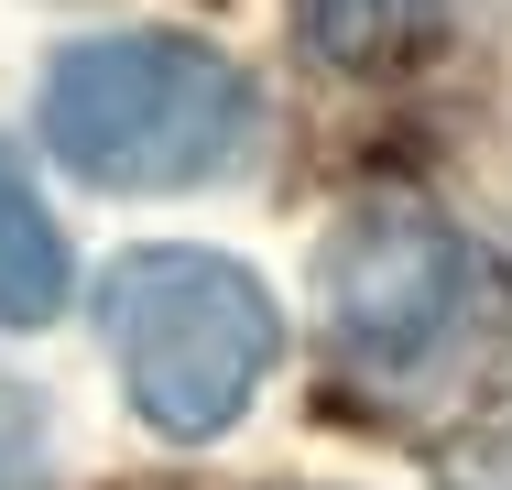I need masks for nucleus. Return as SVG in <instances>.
<instances>
[{
	"instance_id": "1",
	"label": "nucleus",
	"mask_w": 512,
	"mask_h": 490,
	"mask_svg": "<svg viewBox=\"0 0 512 490\" xmlns=\"http://www.w3.org/2000/svg\"><path fill=\"white\" fill-rule=\"evenodd\" d=\"M251 131H262L251 77L186 33H88L44 66V142L66 175L109 196L207 186L251 153Z\"/></svg>"
},
{
	"instance_id": "2",
	"label": "nucleus",
	"mask_w": 512,
	"mask_h": 490,
	"mask_svg": "<svg viewBox=\"0 0 512 490\" xmlns=\"http://www.w3.org/2000/svg\"><path fill=\"white\" fill-rule=\"evenodd\" d=\"M99 327H109L131 414L175 447L229 436L273 371V349H284V316H273L262 273L229 262V251H186V240L120 251L99 284Z\"/></svg>"
},
{
	"instance_id": "3",
	"label": "nucleus",
	"mask_w": 512,
	"mask_h": 490,
	"mask_svg": "<svg viewBox=\"0 0 512 490\" xmlns=\"http://www.w3.org/2000/svg\"><path fill=\"white\" fill-rule=\"evenodd\" d=\"M316 284H327V338H338V360L349 371H425V360H447L458 338H469V316H480V251H469V229L458 218H436L425 196H360L338 229H327V251H316Z\"/></svg>"
},
{
	"instance_id": "4",
	"label": "nucleus",
	"mask_w": 512,
	"mask_h": 490,
	"mask_svg": "<svg viewBox=\"0 0 512 490\" xmlns=\"http://www.w3.org/2000/svg\"><path fill=\"white\" fill-rule=\"evenodd\" d=\"M295 33L338 77H404L414 55H436L447 0H295Z\"/></svg>"
},
{
	"instance_id": "5",
	"label": "nucleus",
	"mask_w": 512,
	"mask_h": 490,
	"mask_svg": "<svg viewBox=\"0 0 512 490\" xmlns=\"http://www.w3.org/2000/svg\"><path fill=\"white\" fill-rule=\"evenodd\" d=\"M77 294V262H66V229L44 218V196L22 175V153L0 142V327H55Z\"/></svg>"
},
{
	"instance_id": "6",
	"label": "nucleus",
	"mask_w": 512,
	"mask_h": 490,
	"mask_svg": "<svg viewBox=\"0 0 512 490\" xmlns=\"http://www.w3.org/2000/svg\"><path fill=\"white\" fill-rule=\"evenodd\" d=\"M0 490H44V425L11 382H0Z\"/></svg>"
}]
</instances>
